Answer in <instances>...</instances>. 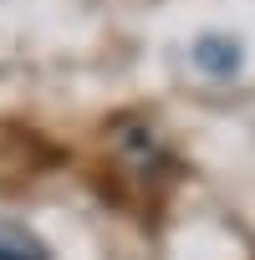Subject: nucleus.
Wrapping results in <instances>:
<instances>
[{
  "label": "nucleus",
  "instance_id": "1",
  "mask_svg": "<svg viewBox=\"0 0 255 260\" xmlns=\"http://www.w3.org/2000/svg\"><path fill=\"white\" fill-rule=\"evenodd\" d=\"M0 260H51V250L26 230V224H0Z\"/></svg>",
  "mask_w": 255,
  "mask_h": 260
},
{
  "label": "nucleus",
  "instance_id": "2",
  "mask_svg": "<svg viewBox=\"0 0 255 260\" xmlns=\"http://www.w3.org/2000/svg\"><path fill=\"white\" fill-rule=\"evenodd\" d=\"M194 56H199V67H209V72H235V46L230 41H199L194 46Z\"/></svg>",
  "mask_w": 255,
  "mask_h": 260
}]
</instances>
